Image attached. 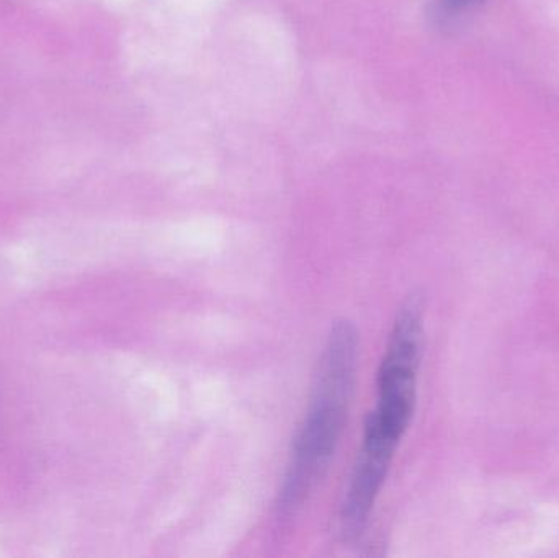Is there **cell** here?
Here are the masks:
<instances>
[{
    "instance_id": "cell-1",
    "label": "cell",
    "mask_w": 559,
    "mask_h": 558,
    "mask_svg": "<svg viewBox=\"0 0 559 558\" xmlns=\"http://www.w3.org/2000/svg\"><path fill=\"white\" fill-rule=\"evenodd\" d=\"M423 351V301L409 297L397 311L381 359L377 405L365 422L360 451L342 501L341 527L347 539H357L367 530L394 455L413 422Z\"/></svg>"
},
{
    "instance_id": "cell-2",
    "label": "cell",
    "mask_w": 559,
    "mask_h": 558,
    "mask_svg": "<svg viewBox=\"0 0 559 558\" xmlns=\"http://www.w3.org/2000/svg\"><path fill=\"white\" fill-rule=\"evenodd\" d=\"M358 334L347 320L335 321L312 382L305 419L293 444L280 491L283 514L295 513L324 477L344 431L357 372Z\"/></svg>"
},
{
    "instance_id": "cell-3",
    "label": "cell",
    "mask_w": 559,
    "mask_h": 558,
    "mask_svg": "<svg viewBox=\"0 0 559 558\" xmlns=\"http://www.w3.org/2000/svg\"><path fill=\"white\" fill-rule=\"evenodd\" d=\"M447 5L450 7V9L453 10H466V9H473V7L478 5V3H481L483 0H445Z\"/></svg>"
}]
</instances>
